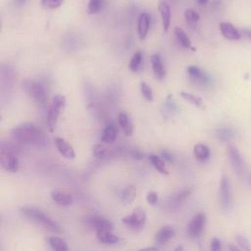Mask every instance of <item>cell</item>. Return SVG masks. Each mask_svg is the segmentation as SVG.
<instances>
[{"label":"cell","mask_w":251,"mask_h":251,"mask_svg":"<svg viewBox=\"0 0 251 251\" xmlns=\"http://www.w3.org/2000/svg\"><path fill=\"white\" fill-rule=\"evenodd\" d=\"M11 136L15 141L24 144H32L36 146H45V132L36 125L25 123L14 127L11 131Z\"/></svg>","instance_id":"6da1fadb"},{"label":"cell","mask_w":251,"mask_h":251,"mask_svg":"<svg viewBox=\"0 0 251 251\" xmlns=\"http://www.w3.org/2000/svg\"><path fill=\"white\" fill-rule=\"evenodd\" d=\"M21 214L28 219L29 221L33 222L34 224L42 226L48 231H51L53 233H61L62 229L61 226L48 215L44 214L42 211L33 208V207H23L20 210Z\"/></svg>","instance_id":"7a4b0ae2"},{"label":"cell","mask_w":251,"mask_h":251,"mask_svg":"<svg viewBox=\"0 0 251 251\" xmlns=\"http://www.w3.org/2000/svg\"><path fill=\"white\" fill-rule=\"evenodd\" d=\"M22 87L36 104L39 106H44L46 104V90L41 83L33 79H25L22 82Z\"/></svg>","instance_id":"3957f363"},{"label":"cell","mask_w":251,"mask_h":251,"mask_svg":"<svg viewBox=\"0 0 251 251\" xmlns=\"http://www.w3.org/2000/svg\"><path fill=\"white\" fill-rule=\"evenodd\" d=\"M66 105V98L65 96L61 94H56L52 98V102L49 108L48 117H47V126L50 131H53L57 121L59 119V116L62 112V110L65 108Z\"/></svg>","instance_id":"277c9868"},{"label":"cell","mask_w":251,"mask_h":251,"mask_svg":"<svg viewBox=\"0 0 251 251\" xmlns=\"http://www.w3.org/2000/svg\"><path fill=\"white\" fill-rule=\"evenodd\" d=\"M231 187L229 180L226 175H224L220 181V187H219V203L221 206V209L225 212L229 211L231 207Z\"/></svg>","instance_id":"5b68a950"},{"label":"cell","mask_w":251,"mask_h":251,"mask_svg":"<svg viewBox=\"0 0 251 251\" xmlns=\"http://www.w3.org/2000/svg\"><path fill=\"white\" fill-rule=\"evenodd\" d=\"M122 222L128 227L135 229V230H139V229L143 228V226H145L146 213L143 209L136 208L135 210H133V212L131 214L124 217Z\"/></svg>","instance_id":"8992f818"},{"label":"cell","mask_w":251,"mask_h":251,"mask_svg":"<svg viewBox=\"0 0 251 251\" xmlns=\"http://www.w3.org/2000/svg\"><path fill=\"white\" fill-rule=\"evenodd\" d=\"M84 224L89 228L95 231L100 230H113L114 225L107 218L100 215H90L84 219Z\"/></svg>","instance_id":"52a82bcc"},{"label":"cell","mask_w":251,"mask_h":251,"mask_svg":"<svg viewBox=\"0 0 251 251\" xmlns=\"http://www.w3.org/2000/svg\"><path fill=\"white\" fill-rule=\"evenodd\" d=\"M206 224V216L203 213H198L189 221L186 226V233L190 238H197L201 235Z\"/></svg>","instance_id":"ba28073f"},{"label":"cell","mask_w":251,"mask_h":251,"mask_svg":"<svg viewBox=\"0 0 251 251\" xmlns=\"http://www.w3.org/2000/svg\"><path fill=\"white\" fill-rule=\"evenodd\" d=\"M93 155L102 160H109L121 155V149L114 146H108L107 143H98L95 144L92 148Z\"/></svg>","instance_id":"9c48e42d"},{"label":"cell","mask_w":251,"mask_h":251,"mask_svg":"<svg viewBox=\"0 0 251 251\" xmlns=\"http://www.w3.org/2000/svg\"><path fill=\"white\" fill-rule=\"evenodd\" d=\"M0 162L2 168L10 173H17L19 171V160L16 155L8 150H1Z\"/></svg>","instance_id":"30bf717a"},{"label":"cell","mask_w":251,"mask_h":251,"mask_svg":"<svg viewBox=\"0 0 251 251\" xmlns=\"http://www.w3.org/2000/svg\"><path fill=\"white\" fill-rule=\"evenodd\" d=\"M227 156H228L229 163L232 166L233 170L238 175H242L245 171V164H244V161H243L238 149L235 146L230 145L227 149Z\"/></svg>","instance_id":"8fae6325"},{"label":"cell","mask_w":251,"mask_h":251,"mask_svg":"<svg viewBox=\"0 0 251 251\" xmlns=\"http://www.w3.org/2000/svg\"><path fill=\"white\" fill-rule=\"evenodd\" d=\"M14 70L9 64H3L1 67V90L2 92L6 91L9 93L10 89L13 87L14 82Z\"/></svg>","instance_id":"7c38bea8"},{"label":"cell","mask_w":251,"mask_h":251,"mask_svg":"<svg viewBox=\"0 0 251 251\" xmlns=\"http://www.w3.org/2000/svg\"><path fill=\"white\" fill-rule=\"evenodd\" d=\"M176 234V229L172 226H163L155 235L154 242L158 246H162L166 244L170 239L174 237Z\"/></svg>","instance_id":"4fadbf2b"},{"label":"cell","mask_w":251,"mask_h":251,"mask_svg":"<svg viewBox=\"0 0 251 251\" xmlns=\"http://www.w3.org/2000/svg\"><path fill=\"white\" fill-rule=\"evenodd\" d=\"M220 30L223 36L228 40H238L241 37L238 29L228 22H222L220 24Z\"/></svg>","instance_id":"5bb4252c"},{"label":"cell","mask_w":251,"mask_h":251,"mask_svg":"<svg viewBox=\"0 0 251 251\" xmlns=\"http://www.w3.org/2000/svg\"><path fill=\"white\" fill-rule=\"evenodd\" d=\"M54 141H55V145H56L58 151L65 158L74 159L75 157V150H74L73 146L70 143H68L64 138L56 137Z\"/></svg>","instance_id":"9a60e30c"},{"label":"cell","mask_w":251,"mask_h":251,"mask_svg":"<svg viewBox=\"0 0 251 251\" xmlns=\"http://www.w3.org/2000/svg\"><path fill=\"white\" fill-rule=\"evenodd\" d=\"M158 10L161 16L162 20V25H163V29L165 32L169 30L170 25H171V9L170 6L168 5L167 2L165 1H160L158 5Z\"/></svg>","instance_id":"2e32d148"},{"label":"cell","mask_w":251,"mask_h":251,"mask_svg":"<svg viewBox=\"0 0 251 251\" xmlns=\"http://www.w3.org/2000/svg\"><path fill=\"white\" fill-rule=\"evenodd\" d=\"M150 26V16L147 13H141L137 22V32L139 38L142 40L147 36Z\"/></svg>","instance_id":"e0dca14e"},{"label":"cell","mask_w":251,"mask_h":251,"mask_svg":"<svg viewBox=\"0 0 251 251\" xmlns=\"http://www.w3.org/2000/svg\"><path fill=\"white\" fill-rule=\"evenodd\" d=\"M187 74L189 75L190 78L197 83L207 84L209 82V77L207 75L197 66H189L187 68Z\"/></svg>","instance_id":"ac0fdd59"},{"label":"cell","mask_w":251,"mask_h":251,"mask_svg":"<svg viewBox=\"0 0 251 251\" xmlns=\"http://www.w3.org/2000/svg\"><path fill=\"white\" fill-rule=\"evenodd\" d=\"M150 61H151V65H152V69L155 76L159 79H162L166 75V71H165L161 56L159 54H153L150 58Z\"/></svg>","instance_id":"d6986e66"},{"label":"cell","mask_w":251,"mask_h":251,"mask_svg":"<svg viewBox=\"0 0 251 251\" xmlns=\"http://www.w3.org/2000/svg\"><path fill=\"white\" fill-rule=\"evenodd\" d=\"M51 198L54 202H56L58 205H61V206H70L73 203L72 195L61 190L52 191Z\"/></svg>","instance_id":"ffe728a7"},{"label":"cell","mask_w":251,"mask_h":251,"mask_svg":"<svg viewBox=\"0 0 251 251\" xmlns=\"http://www.w3.org/2000/svg\"><path fill=\"white\" fill-rule=\"evenodd\" d=\"M136 196V187L133 184L126 185L121 193V201L125 205H129L130 203L133 202Z\"/></svg>","instance_id":"44dd1931"},{"label":"cell","mask_w":251,"mask_h":251,"mask_svg":"<svg viewBox=\"0 0 251 251\" xmlns=\"http://www.w3.org/2000/svg\"><path fill=\"white\" fill-rule=\"evenodd\" d=\"M117 135H118L117 127L113 125H108L107 126H105V128L102 131L101 141L104 143L110 144L116 140Z\"/></svg>","instance_id":"7402d4cb"},{"label":"cell","mask_w":251,"mask_h":251,"mask_svg":"<svg viewBox=\"0 0 251 251\" xmlns=\"http://www.w3.org/2000/svg\"><path fill=\"white\" fill-rule=\"evenodd\" d=\"M118 121H119L120 126L122 127L124 133L126 136H130L133 132V127H132V124H131L128 116L125 113H121L118 117Z\"/></svg>","instance_id":"603a6c76"},{"label":"cell","mask_w":251,"mask_h":251,"mask_svg":"<svg viewBox=\"0 0 251 251\" xmlns=\"http://www.w3.org/2000/svg\"><path fill=\"white\" fill-rule=\"evenodd\" d=\"M193 153H194V156L196 157V159L201 161V162H205L210 158V149H209V147L205 144H202V143H198L194 146Z\"/></svg>","instance_id":"cb8c5ba5"},{"label":"cell","mask_w":251,"mask_h":251,"mask_svg":"<svg viewBox=\"0 0 251 251\" xmlns=\"http://www.w3.org/2000/svg\"><path fill=\"white\" fill-rule=\"evenodd\" d=\"M175 35L177 39V41L180 43V45H182L184 48H187V49H191V50H195L191 44V41H190V38L188 37V35L186 34V32L180 28V27H176L175 28Z\"/></svg>","instance_id":"d4e9b609"},{"label":"cell","mask_w":251,"mask_h":251,"mask_svg":"<svg viewBox=\"0 0 251 251\" xmlns=\"http://www.w3.org/2000/svg\"><path fill=\"white\" fill-rule=\"evenodd\" d=\"M96 236L97 239L106 244H114L119 241V237L112 233V230H100L96 231Z\"/></svg>","instance_id":"484cf974"},{"label":"cell","mask_w":251,"mask_h":251,"mask_svg":"<svg viewBox=\"0 0 251 251\" xmlns=\"http://www.w3.org/2000/svg\"><path fill=\"white\" fill-rule=\"evenodd\" d=\"M149 161L151 162L152 166L158 172H160L161 174H164V175H168L169 174V171H168V169L166 167L165 161L161 157H159L157 155H154V154H151V155H149Z\"/></svg>","instance_id":"4316f807"},{"label":"cell","mask_w":251,"mask_h":251,"mask_svg":"<svg viewBox=\"0 0 251 251\" xmlns=\"http://www.w3.org/2000/svg\"><path fill=\"white\" fill-rule=\"evenodd\" d=\"M179 94H180V96L184 100H186L187 102L191 103L192 105H194V106H196L198 108H202V109L205 108V106L203 104V101H202V99L200 97H198V96H196V95H194L192 93L185 92V91H181Z\"/></svg>","instance_id":"83f0119b"},{"label":"cell","mask_w":251,"mask_h":251,"mask_svg":"<svg viewBox=\"0 0 251 251\" xmlns=\"http://www.w3.org/2000/svg\"><path fill=\"white\" fill-rule=\"evenodd\" d=\"M191 193V189H182L180 191H178L177 193H176L174 195V197L172 198V201H171V204L173 206H178L179 204L183 203L190 195Z\"/></svg>","instance_id":"f1b7e54d"},{"label":"cell","mask_w":251,"mask_h":251,"mask_svg":"<svg viewBox=\"0 0 251 251\" xmlns=\"http://www.w3.org/2000/svg\"><path fill=\"white\" fill-rule=\"evenodd\" d=\"M184 19L188 25L195 26L200 20V15L193 9H186L184 12Z\"/></svg>","instance_id":"f546056e"},{"label":"cell","mask_w":251,"mask_h":251,"mask_svg":"<svg viewBox=\"0 0 251 251\" xmlns=\"http://www.w3.org/2000/svg\"><path fill=\"white\" fill-rule=\"evenodd\" d=\"M48 243L54 250H58V251H67L68 250L67 243L60 237L51 236L48 238Z\"/></svg>","instance_id":"4dcf8cb0"},{"label":"cell","mask_w":251,"mask_h":251,"mask_svg":"<svg viewBox=\"0 0 251 251\" xmlns=\"http://www.w3.org/2000/svg\"><path fill=\"white\" fill-rule=\"evenodd\" d=\"M143 60V53L141 51H137L133 54V56L131 57L129 64H128V68L130 69V71L132 72H137L141 66Z\"/></svg>","instance_id":"1f68e13d"},{"label":"cell","mask_w":251,"mask_h":251,"mask_svg":"<svg viewBox=\"0 0 251 251\" xmlns=\"http://www.w3.org/2000/svg\"><path fill=\"white\" fill-rule=\"evenodd\" d=\"M105 0H89L87 4V12L89 15L97 14L104 6Z\"/></svg>","instance_id":"d6a6232c"},{"label":"cell","mask_w":251,"mask_h":251,"mask_svg":"<svg viewBox=\"0 0 251 251\" xmlns=\"http://www.w3.org/2000/svg\"><path fill=\"white\" fill-rule=\"evenodd\" d=\"M217 137L221 141H228L233 137V131L229 127H221L216 131Z\"/></svg>","instance_id":"836d02e7"},{"label":"cell","mask_w":251,"mask_h":251,"mask_svg":"<svg viewBox=\"0 0 251 251\" xmlns=\"http://www.w3.org/2000/svg\"><path fill=\"white\" fill-rule=\"evenodd\" d=\"M140 89H141V93H142L143 97L146 100H148V101L153 100V91H152L151 87L146 82H141L140 83Z\"/></svg>","instance_id":"e575fe53"},{"label":"cell","mask_w":251,"mask_h":251,"mask_svg":"<svg viewBox=\"0 0 251 251\" xmlns=\"http://www.w3.org/2000/svg\"><path fill=\"white\" fill-rule=\"evenodd\" d=\"M64 3V0H41V5L45 9H56Z\"/></svg>","instance_id":"d590c367"},{"label":"cell","mask_w":251,"mask_h":251,"mask_svg":"<svg viewBox=\"0 0 251 251\" xmlns=\"http://www.w3.org/2000/svg\"><path fill=\"white\" fill-rule=\"evenodd\" d=\"M235 241L236 243L243 249H250L249 246V241L246 237H244L243 235H236L235 236Z\"/></svg>","instance_id":"8d00e7d4"},{"label":"cell","mask_w":251,"mask_h":251,"mask_svg":"<svg viewBox=\"0 0 251 251\" xmlns=\"http://www.w3.org/2000/svg\"><path fill=\"white\" fill-rule=\"evenodd\" d=\"M146 200L150 205H156L158 200H159V196L155 191H150V192L147 193Z\"/></svg>","instance_id":"74e56055"},{"label":"cell","mask_w":251,"mask_h":251,"mask_svg":"<svg viewBox=\"0 0 251 251\" xmlns=\"http://www.w3.org/2000/svg\"><path fill=\"white\" fill-rule=\"evenodd\" d=\"M222 248V243H221V240L218 238V237H214L212 240H211V249L213 251H218Z\"/></svg>","instance_id":"f35d334b"},{"label":"cell","mask_w":251,"mask_h":251,"mask_svg":"<svg viewBox=\"0 0 251 251\" xmlns=\"http://www.w3.org/2000/svg\"><path fill=\"white\" fill-rule=\"evenodd\" d=\"M161 155L163 157V159L169 163H173L174 162V156L169 152V151H162Z\"/></svg>","instance_id":"ab89813d"},{"label":"cell","mask_w":251,"mask_h":251,"mask_svg":"<svg viewBox=\"0 0 251 251\" xmlns=\"http://www.w3.org/2000/svg\"><path fill=\"white\" fill-rule=\"evenodd\" d=\"M130 155H131V157L134 158V159H138V160L143 159V154H142L139 150H137V149H132V150L130 151Z\"/></svg>","instance_id":"60d3db41"},{"label":"cell","mask_w":251,"mask_h":251,"mask_svg":"<svg viewBox=\"0 0 251 251\" xmlns=\"http://www.w3.org/2000/svg\"><path fill=\"white\" fill-rule=\"evenodd\" d=\"M26 2V0H14V3L16 6L20 7V6H23L25 3Z\"/></svg>","instance_id":"b9f144b4"},{"label":"cell","mask_w":251,"mask_h":251,"mask_svg":"<svg viewBox=\"0 0 251 251\" xmlns=\"http://www.w3.org/2000/svg\"><path fill=\"white\" fill-rule=\"evenodd\" d=\"M243 33L249 38H251V29H243Z\"/></svg>","instance_id":"7bdbcfd3"},{"label":"cell","mask_w":251,"mask_h":251,"mask_svg":"<svg viewBox=\"0 0 251 251\" xmlns=\"http://www.w3.org/2000/svg\"><path fill=\"white\" fill-rule=\"evenodd\" d=\"M208 1H209V0H197V2H198L199 5H206V4L208 3Z\"/></svg>","instance_id":"ee69618b"},{"label":"cell","mask_w":251,"mask_h":251,"mask_svg":"<svg viewBox=\"0 0 251 251\" xmlns=\"http://www.w3.org/2000/svg\"><path fill=\"white\" fill-rule=\"evenodd\" d=\"M179 249L181 250V249H183V247H181V246H178V247H176V250H179Z\"/></svg>","instance_id":"f6af8a7d"}]
</instances>
